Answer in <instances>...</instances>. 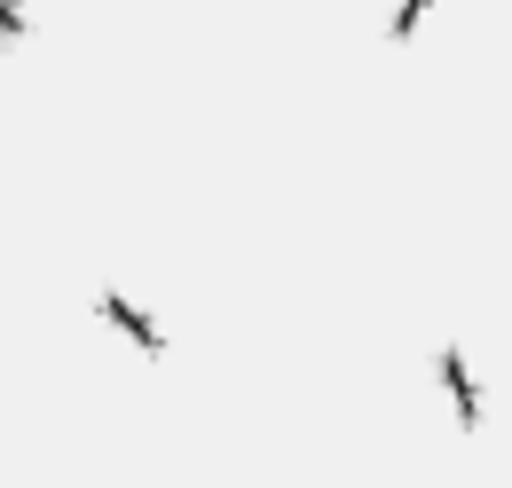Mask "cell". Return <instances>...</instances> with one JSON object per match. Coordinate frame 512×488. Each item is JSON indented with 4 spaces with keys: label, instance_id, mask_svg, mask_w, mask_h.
<instances>
[{
    "label": "cell",
    "instance_id": "cell-1",
    "mask_svg": "<svg viewBox=\"0 0 512 488\" xmlns=\"http://www.w3.org/2000/svg\"><path fill=\"white\" fill-rule=\"evenodd\" d=\"M442 386H449V402H457V426L481 433V386H473V370H465L457 347H442Z\"/></svg>",
    "mask_w": 512,
    "mask_h": 488
},
{
    "label": "cell",
    "instance_id": "cell-2",
    "mask_svg": "<svg viewBox=\"0 0 512 488\" xmlns=\"http://www.w3.org/2000/svg\"><path fill=\"white\" fill-rule=\"evenodd\" d=\"M95 307H103V315H111V323L127 331V339H134V347H142V355H166V331H158V323H150V315H142V307H134V300H119V292H103V300H95Z\"/></svg>",
    "mask_w": 512,
    "mask_h": 488
},
{
    "label": "cell",
    "instance_id": "cell-3",
    "mask_svg": "<svg viewBox=\"0 0 512 488\" xmlns=\"http://www.w3.org/2000/svg\"><path fill=\"white\" fill-rule=\"evenodd\" d=\"M16 32H24V8H8V0H0V40H16Z\"/></svg>",
    "mask_w": 512,
    "mask_h": 488
}]
</instances>
